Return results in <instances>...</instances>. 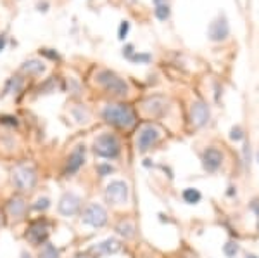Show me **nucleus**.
Segmentation results:
<instances>
[{
    "instance_id": "obj_1",
    "label": "nucleus",
    "mask_w": 259,
    "mask_h": 258,
    "mask_svg": "<svg viewBox=\"0 0 259 258\" xmlns=\"http://www.w3.org/2000/svg\"><path fill=\"white\" fill-rule=\"evenodd\" d=\"M102 116L107 123L118 128H132L135 125V113L124 104H109L104 107Z\"/></svg>"
},
{
    "instance_id": "obj_2",
    "label": "nucleus",
    "mask_w": 259,
    "mask_h": 258,
    "mask_svg": "<svg viewBox=\"0 0 259 258\" xmlns=\"http://www.w3.org/2000/svg\"><path fill=\"white\" fill-rule=\"evenodd\" d=\"M94 151L95 155L100 158H107V160H112V158H118L121 145L119 140L116 139V135L112 134H102L95 139L94 142Z\"/></svg>"
},
{
    "instance_id": "obj_3",
    "label": "nucleus",
    "mask_w": 259,
    "mask_h": 258,
    "mask_svg": "<svg viewBox=\"0 0 259 258\" xmlns=\"http://www.w3.org/2000/svg\"><path fill=\"white\" fill-rule=\"evenodd\" d=\"M97 82L104 87V89L107 90V92L112 94V95H118V97H124V95L128 94L126 82H124L123 78H119L116 73L107 71V69H104V71H100L97 75Z\"/></svg>"
},
{
    "instance_id": "obj_4",
    "label": "nucleus",
    "mask_w": 259,
    "mask_h": 258,
    "mask_svg": "<svg viewBox=\"0 0 259 258\" xmlns=\"http://www.w3.org/2000/svg\"><path fill=\"white\" fill-rule=\"evenodd\" d=\"M12 182L19 191H31L36 184V172L28 165H18L12 170Z\"/></svg>"
},
{
    "instance_id": "obj_5",
    "label": "nucleus",
    "mask_w": 259,
    "mask_h": 258,
    "mask_svg": "<svg viewBox=\"0 0 259 258\" xmlns=\"http://www.w3.org/2000/svg\"><path fill=\"white\" fill-rule=\"evenodd\" d=\"M49 234H50L49 222L45 218H40L30 224V227H28V231H26V239L30 241L31 244H35V246H40V244L47 243Z\"/></svg>"
},
{
    "instance_id": "obj_6",
    "label": "nucleus",
    "mask_w": 259,
    "mask_h": 258,
    "mask_svg": "<svg viewBox=\"0 0 259 258\" xmlns=\"http://www.w3.org/2000/svg\"><path fill=\"white\" fill-rule=\"evenodd\" d=\"M106 199L111 205H124L130 199V187L126 182L114 180L106 187Z\"/></svg>"
},
{
    "instance_id": "obj_7",
    "label": "nucleus",
    "mask_w": 259,
    "mask_h": 258,
    "mask_svg": "<svg viewBox=\"0 0 259 258\" xmlns=\"http://www.w3.org/2000/svg\"><path fill=\"white\" fill-rule=\"evenodd\" d=\"M161 139V130L156 125H147L140 130L139 139H137V148L140 153H147L150 148H154Z\"/></svg>"
},
{
    "instance_id": "obj_8",
    "label": "nucleus",
    "mask_w": 259,
    "mask_h": 258,
    "mask_svg": "<svg viewBox=\"0 0 259 258\" xmlns=\"http://www.w3.org/2000/svg\"><path fill=\"white\" fill-rule=\"evenodd\" d=\"M83 222L90 227H104L107 224V211L97 203H90L83 211Z\"/></svg>"
},
{
    "instance_id": "obj_9",
    "label": "nucleus",
    "mask_w": 259,
    "mask_h": 258,
    "mask_svg": "<svg viewBox=\"0 0 259 258\" xmlns=\"http://www.w3.org/2000/svg\"><path fill=\"white\" fill-rule=\"evenodd\" d=\"M85 153H87V149H85V145H83V144L76 145V148L73 149V153H71L68 161H66L64 175L71 177V175H74V173L80 172V168L85 165Z\"/></svg>"
},
{
    "instance_id": "obj_10",
    "label": "nucleus",
    "mask_w": 259,
    "mask_h": 258,
    "mask_svg": "<svg viewBox=\"0 0 259 258\" xmlns=\"http://www.w3.org/2000/svg\"><path fill=\"white\" fill-rule=\"evenodd\" d=\"M80 208H81L80 196H76L74 193H66L62 194L57 210H59L62 217H73V215H76L80 211Z\"/></svg>"
},
{
    "instance_id": "obj_11",
    "label": "nucleus",
    "mask_w": 259,
    "mask_h": 258,
    "mask_svg": "<svg viewBox=\"0 0 259 258\" xmlns=\"http://www.w3.org/2000/svg\"><path fill=\"white\" fill-rule=\"evenodd\" d=\"M228 31H230V28H228L227 18H225V16H218V18H216V19L209 24V30H207V35H209V39H211V40L220 42V40L227 39V36H228Z\"/></svg>"
},
{
    "instance_id": "obj_12",
    "label": "nucleus",
    "mask_w": 259,
    "mask_h": 258,
    "mask_svg": "<svg viewBox=\"0 0 259 258\" xmlns=\"http://www.w3.org/2000/svg\"><path fill=\"white\" fill-rule=\"evenodd\" d=\"M209 109L204 102H194L190 107V118L194 127H204L207 122H209Z\"/></svg>"
},
{
    "instance_id": "obj_13",
    "label": "nucleus",
    "mask_w": 259,
    "mask_h": 258,
    "mask_svg": "<svg viewBox=\"0 0 259 258\" xmlns=\"http://www.w3.org/2000/svg\"><path fill=\"white\" fill-rule=\"evenodd\" d=\"M221 161H223V155L218 151L216 148H207L202 155V165L207 172H216V170L221 166Z\"/></svg>"
},
{
    "instance_id": "obj_14",
    "label": "nucleus",
    "mask_w": 259,
    "mask_h": 258,
    "mask_svg": "<svg viewBox=\"0 0 259 258\" xmlns=\"http://www.w3.org/2000/svg\"><path fill=\"white\" fill-rule=\"evenodd\" d=\"M94 255L97 256H107V255H116L118 251H121V243L118 239L114 238H109L106 241H102V243H99L97 246H94L90 249Z\"/></svg>"
},
{
    "instance_id": "obj_15",
    "label": "nucleus",
    "mask_w": 259,
    "mask_h": 258,
    "mask_svg": "<svg viewBox=\"0 0 259 258\" xmlns=\"http://www.w3.org/2000/svg\"><path fill=\"white\" fill-rule=\"evenodd\" d=\"M144 107L149 115L159 116L168 109V102H166V99H162V97H152V99H147V101L144 102Z\"/></svg>"
},
{
    "instance_id": "obj_16",
    "label": "nucleus",
    "mask_w": 259,
    "mask_h": 258,
    "mask_svg": "<svg viewBox=\"0 0 259 258\" xmlns=\"http://www.w3.org/2000/svg\"><path fill=\"white\" fill-rule=\"evenodd\" d=\"M24 211H26V201L23 198L14 196L9 199V203H7V213H9V217L21 218L24 215Z\"/></svg>"
},
{
    "instance_id": "obj_17",
    "label": "nucleus",
    "mask_w": 259,
    "mask_h": 258,
    "mask_svg": "<svg viewBox=\"0 0 259 258\" xmlns=\"http://www.w3.org/2000/svg\"><path fill=\"white\" fill-rule=\"evenodd\" d=\"M21 71L26 75H33V77H38V75L45 71V66H44V62L38 59H30L21 66Z\"/></svg>"
},
{
    "instance_id": "obj_18",
    "label": "nucleus",
    "mask_w": 259,
    "mask_h": 258,
    "mask_svg": "<svg viewBox=\"0 0 259 258\" xmlns=\"http://www.w3.org/2000/svg\"><path fill=\"white\" fill-rule=\"evenodd\" d=\"M154 6H156L157 19L166 21L169 18V4H168V0H154Z\"/></svg>"
},
{
    "instance_id": "obj_19",
    "label": "nucleus",
    "mask_w": 259,
    "mask_h": 258,
    "mask_svg": "<svg viewBox=\"0 0 259 258\" xmlns=\"http://www.w3.org/2000/svg\"><path fill=\"white\" fill-rule=\"evenodd\" d=\"M124 56H126L128 59L133 61V62H149L150 61L149 54H135V52H133L132 45H126V47H124Z\"/></svg>"
},
{
    "instance_id": "obj_20",
    "label": "nucleus",
    "mask_w": 259,
    "mask_h": 258,
    "mask_svg": "<svg viewBox=\"0 0 259 258\" xmlns=\"http://www.w3.org/2000/svg\"><path fill=\"white\" fill-rule=\"evenodd\" d=\"M21 87H23V80H21L19 77H12L6 83V89H4V95L12 94V92H19Z\"/></svg>"
},
{
    "instance_id": "obj_21",
    "label": "nucleus",
    "mask_w": 259,
    "mask_h": 258,
    "mask_svg": "<svg viewBox=\"0 0 259 258\" xmlns=\"http://www.w3.org/2000/svg\"><path fill=\"white\" fill-rule=\"evenodd\" d=\"M116 231H118V234L124 236V238H132L133 234H135V226H133L130 220H124V222H119L118 227H116Z\"/></svg>"
},
{
    "instance_id": "obj_22",
    "label": "nucleus",
    "mask_w": 259,
    "mask_h": 258,
    "mask_svg": "<svg viewBox=\"0 0 259 258\" xmlns=\"http://www.w3.org/2000/svg\"><path fill=\"white\" fill-rule=\"evenodd\" d=\"M200 193L197 189H194V187H189V189L183 191V199H185V203H189V205H195V203L200 201Z\"/></svg>"
},
{
    "instance_id": "obj_23",
    "label": "nucleus",
    "mask_w": 259,
    "mask_h": 258,
    "mask_svg": "<svg viewBox=\"0 0 259 258\" xmlns=\"http://www.w3.org/2000/svg\"><path fill=\"white\" fill-rule=\"evenodd\" d=\"M38 258H59V249L54 246V244L45 243V244H44V248L40 249Z\"/></svg>"
},
{
    "instance_id": "obj_24",
    "label": "nucleus",
    "mask_w": 259,
    "mask_h": 258,
    "mask_svg": "<svg viewBox=\"0 0 259 258\" xmlns=\"http://www.w3.org/2000/svg\"><path fill=\"white\" fill-rule=\"evenodd\" d=\"M223 253H225V256H228V258H235V255L239 253V244L230 241V243H227L223 246Z\"/></svg>"
},
{
    "instance_id": "obj_25",
    "label": "nucleus",
    "mask_w": 259,
    "mask_h": 258,
    "mask_svg": "<svg viewBox=\"0 0 259 258\" xmlns=\"http://www.w3.org/2000/svg\"><path fill=\"white\" fill-rule=\"evenodd\" d=\"M73 115L76 116L78 123H87V122H89V111H87L83 106L74 107V109H73Z\"/></svg>"
},
{
    "instance_id": "obj_26",
    "label": "nucleus",
    "mask_w": 259,
    "mask_h": 258,
    "mask_svg": "<svg viewBox=\"0 0 259 258\" xmlns=\"http://www.w3.org/2000/svg\"><path fill=\"white\" fill-rule=\"evenodd\" d=\"M49 206H50V199L49 198H38L35 205H33V208H35L36 211H45Z\"/></svg>"
},
{
    "instance_id": "obj_27",
    "label": "nucleus",
    "mask_w": 259,
    "mask_h": 258,
    "mask_svg": "<svg viewBox=\"0 0 259 258\" xmlns=\"http://www.w3.org/2000/svg\"><path fill=\"white\" fill-rule=\"evenodd\" d=\"M97 172H99L100 177H107V175H111V173L114 172V166H111V165H107V163H100L97 166Z\"/></svg>"
},
{
    "instance_id": "obj_28",
    "label": "nucleus",
    "mask_w": 259,
    "mask_h": 258,
    "mask_svg": "<svg viewBox=\"0 0 259 258\" xmlns=\"http://www.w3.org/2000/svg\"><path fill=\"white\" fill-rule=\"evenodd\" d=\"M230 139L235 140V142H239V140L244 139V132H242L240 127H233L232 132H230Z\"/></svg>"
},
{
    "instance_id": "obj_29",
    "label": "nucleus",
    "mask_w": 259,
    "mask_h": 258,
    "mask_svg": "<svg viewBox=\"0 0 259 258\" xmlns=\"http://www.w3.org/2000/svg\"><path fill=\"white\" fill-rule=\"evenodd\" d=\"M0 123H6V125H12V127H16V125H18V120H16L14 116H0Z\"/></svg>"
},
{
    "instance_id": "obj_30",
    "label": "nucleus",
    "mask_w": 259,
    "mask_h": 258,
    "mask_svg": "<svg viewBox=\"0 0 259 258\" xmlns=\"http://www.w3.org/2000/svg\"><path fill=\"white\" fill-rule=\"evenodd\" d=\"M128 30H130V24L126 23V21H124V23H121V26H119V39L121 40L128 35Z\"/></svg>"
},
{
    "instance_id": "obj_31",
    "label": "nucleus",
    "mask_w": 259,
    "mask_h": 258,
    "mask_svg": "<svg viewBox=\"0 0 259 258\" xmlns=\"http://www.w3.org/2000/svg\"><path fill=\"white\" fill-rule=\"evenodd\" d=\"M41 54H44V56H47V57H50V59H59V56H57V54H54V52H50L49 49H45V51H41Z\"/></svg>"
},
{
    "instance_id": "obj_32",
    "label": "nucleus",
    "mask_w": 259,
    "mask_h": 258,
    "mask_svg": "<svg viewBox=\"0 0 259 258\" xmlns=\"http://www.w3.org/2000/svg\"><path fill=\"white\" fill-rule=\"evenodd\" d=\"M252 210H254V213L257 215V229H259V199H256V201L252 203Z\"/></svg>"
},
{
    "instance_id": "obj_33",
    "label": "nucleus",
    "mask_w": 259,
    "mask_h": 258,
    "mask_svg": "<svg viewBox=\"0 0 259 258\" xmlns=\"http://www.w3.org/2000/svg\"><path fill=\"white\" fill-rule=\"evenodd\" d=\"M6 42H7L6 36H4V35L0 36V51H4V47H6Z\"/></svg>"
},
{
    "instance_id": "obj_34",
    "label": "nucleus",
    "mask_w": 259,
    "mask_h": 258,
    "mask_svg": "<svg viewBox=\"0 0 259 258\" xmlns=\"http://www.w3.org/2000/svg\"><path fill=\"white\" fill-rule=\"evenodd\" d=\"M21 258H31V255H30V253L24 251V253H21Z\"/></svg>"
},
{
    "instance_id": "obj_35",
    "label": "nucleus",
    "mask_w": 259,
    "mask_h": 258,
    "mask_svg": "<svg viewBox=\"0 0 259 258\" xmlns=\"http://www.w3.org/2000/svg\"><path fill=\"white\" fill-rule=\"evenodd\" d=\"M247 258H257V256H256V255H249Z\"/></svg>"
},
{
    "instance_id": "obj_36",
    "label": "nucleus",
    "mask_w": 259,
    "mask_h": 258,
    "mask_svg": "<svg viewBox=\"0 0 259 258\" xmlns=\"http://www.w3.org/2000/svg\"><path fill=\"white\" fill-rule=\"evenodd\" d=\"M257 161H259V151H257Z\"/></svg>"
},
{
    "instance_id": "obj_37",
    "label": "nucleus",
    "mask_w": 259,
    "mask_h": 258,
    "mask_svg": "<svg viewBox=\"0 0 259 258\" xmlns=\"http://www.w3.org/2000/svg\"><path fill=\"white\" fill-rule=\"evenodd\" d=\"M76 258H85V256H76Z\"/></svg>"
},
{
    "instance_id": "obj_38",
    "label": "nucleus",
    "mask_w": 259,
    "mask_h": 258,
    "mask_svg": "<svg viewBox=\"0 0 259 258\" xmlns=\"http://www.w3.org/2000/svg\"><path fill=\"white\" fill-rule=\"evenodd\" d=\"M0 224H2V222H0Z\"/></svg>"
}]
</instances>
